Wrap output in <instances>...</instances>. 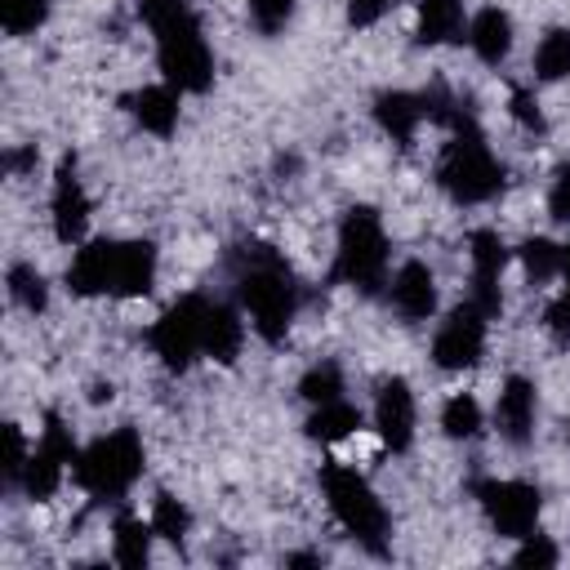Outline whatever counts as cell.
<instances>
[{"mask_svg": "<svg viewBox=\"0 0 570 570\" xmlns=\"http://www.w3.org/2000/svg\"><path fill=\"white\" fill-rule=\"evenodd\" d=\"M138 13L147 18L156 36V62L169 89L178 94H205L214 85V53L200 36V22L187 0H138Z\"/></svg>", "mask_w": 570, "mask_h": 570, "instance_id": "1", "label": "cell"}, {"mask_svg": "<svg viewBox=\"0 0 570 570\" xmlns=\"http://www.w3.org/2000/svg\"><path fill=\"white\" fill-rule=\"evenodd\" d=\"M236 298L249 312L258 338L281 343L294 312H298V285H294L289 263L272 245H258V240L240 245V254H236Z\"/></svg>", "mask_w": 570, "mask_h": 570, "instance_id": "2", "label": "cell"}, {"mask_svg": "<svg viewBox=\"0 0 570 570\" xmlns=\"http://www.w3.org/2000/svg\"><path fill=\"white\" fill-rule=\"evenodd\" d=\"M436 183L459 205H481L503 191V165L494 160L476 120L450 129V142L441 147V160H436Z\"/></svg>", "mask_w": 570, "mask_h": 570, "instance_id": "3", "label": "cell"}, {"mask_svg": "<svg viewBox=\"0 0 570 570\" xmlns=\"http://www.w3.org/2000/svg\"><path fill=\"white\" fill-rule=\"evenodd\" d=\"M321 485H325V499H330L334 521L361 548H370L374 557H383V548H387V512H383L379 494L370 490V481L356 468H347V463H325L321 468Z\"/></svg>", "mask_w": 570, "mask_h": 570, "instance_id": "4", "label": "cell"}, {"mask_svg": "<svg viewBox=\"0 0 570 570\" xmlns=\"http://www.w3.org/2000/svg\"><path fill=\"white\" fill-rule=\"evenodd\" d=\"M387 276V236L370 205H352L338 223V254H334V281H347L361 294H374Z\"/></svg>", "mask_w": 570, "mask_h": 570, "instance_id": "5", "label": "cell"}, {"mask_svg": "<svg viewBox=\"0 0 570 570\" xmlns=\"http://www.w3.org/2000/svg\"><path fill=\"white\" fill-rule=\"evenodd\" d=\"M71 476L94 499H120L142 476V441H138V432L134 428H116V432L98 436L94 445L80 450V459L71 463Z\"/></svg>", "mask_w": 570, "mask_h": 570, "instance_id": "6", "label": "cell"}, {"mask_svg": "<svg viewBox=\"0 0 570 570\" xmlns=\"http://www.w3.org/2000/svg\"><path fill=\"white\" fill-rule=\"evenodd\" d=\"M476 503L485 512V521L503 534V539H525L530 530H539V512H543V494L530 481H481L476 485Z\"/></svg>", "mask_w": 570, "mask_h": 570, "instance_id": "7", "label": "cell"}, {"mask_svg": "<svg viewBox=\"0 0 570 570\" xmlns=\"http://www.w3.org/2000/svg\"><path fill=\"white\" fill-rule=\"evenodd\" d=\"M76 459H80V450H76L71 432L62 428V419H58V414H45L40 445L31 450V459H27V468H22V481H18L22 494L36 499V503H45V499L62 485V472H67Z\"/></svg>", "mask_w": 570, "mask_h": 570, "instance_id": "8", "label": "cell"}, {"mask_svg": "<svg viewBox=\"0 0 570 570\" xmlns=\"http://www.w3.org/2000/svg\"><path fill=\"white\" fill-rule=\"evenodd\" d=\"M200 294H187V298H178L156 325H151V334H147V343H151V352L165 361V370H187L196 356H200Z\"/></svg>", "mask_w": 570, "mask_h": 570, "instance_id": "9", "label": "cell"}, {"mask_svg": "<svg viewBox=\"0 0 570 570\" xmlns=\"http://www.w3.org/2000/svg\"><path fill=\"white\" fill-rule=\"evenodd\" d=\"M485 312L468 298V303H459L445 321H441V330H436V338H432V361L441 365V370H472L476 361H481V352H485Z\"/></svg>", "mask_w": 570, "mask_h": 570, "instance_id": "10", "label": "cell"}, {"mask_svg": "<svg viewBox=\"0 0 570 570\" xmlns=\"http://www.w3.org/2000/svg\"><path fill=\"white\" fill-rule=\"evenodd\" d=\"M468 258H472V303L485 312V316H499L503 312V294H499V276L508 267V245L499 232L490 227H476L468 236Z\"/></svg>", "mask_w": 570, "mask_h": 570, "instance_id": "11", "label": "cell"}, {"mask_svg": "<svg viewBox=\"0 0 570 570\" xmlns=\"http://www.w3.org/2000/svg\"><path fill=\"white\" fill-rule=\"evenodd\" d=\"M49 214H53V236L62 245H80L85 227H89V196L76 178V156H62L58 174H53V196H49Z\"/></svg>", "mask_w": 570, "mask_h": 570, "instance_id": "12", "label": "cell"}, {"mask_svg": "<svg viewBox=\"0 0 570 570\" xmlns=\"http://www.w3.org/2000/svg\"><path fill=\"white\" fill-rule=\"evenodd\" d=\"M374 432L387 450H410L414 441V392L405 379H387L374 396Z\"/></svg>", "mask_w": 570, "mask_h": 570, "instance_id": "13", "label": "cell"}, {"mask_svg": "<svg viewBox=\"0 0 570 570\" xmlns=\"http://www.w3.org/2000/svg\"><path fill=\"white\" fill-rule=\"evenodd\" d=\"M534 405L539 401H534V383L530 379H521V374L503 379L499 401H494V428H499V436L512 441V445H525L530 432H534Z\"/></svg>", "mask_w": 570, "mask_h": 570, "instance_id": "14", "label": "cell"}, {"mask_svg": "<svg viewBox=\"0 0 570 570\" xmlns=\"http://www.w3.org/2000/svg\"><path fill=\"white\" fill-rule=\"evenodd\" d=\"M387 298L401 312V321H428L436 312V281H432L428 263H419V258L401 263L387 285Z\"/></svg>", "mask_w": 570, "mask_h": 570, "instance_id": "15", "label": "cell"}, {"mask_svg": "<svg viewBox=\"0 0 570 570\" xmlns=\"http://www.w3.org/2000/svg\"><path fill=\"white\" fill-rule=\"evenodd\" d=\"M240 343H245V325L240 316L218 303V298H205L200 303V352L214 356L218 365H232L240 356Z\"/></svg>", "mask_w": 570, "mask_h": 570, "instance_id": "16", "label": "cell"}, {"mask_svg": "<svg viewBox=\"0 0 570 570\" xmlns=\"http://www.w3.org/2000/svg\"><path fill=\"white\" fill-rule=\"evenodd\" d=\"M156 285V245L151 240H116V267H111V294L138 298Z\"/></svg>", "mask_w": 570, "mask_h": 570, "instance_id": "17", "label": "cell"}, {"mask_svg": "<svg viewBox=\"0 0 570 570\" xmlns=\"http://www.w3.org/2000/svg\"><path fill=\"white\" fill-rule=\"evenodd\" d=\"M111 267H116V240H89L76 249V258L67 267V289L80 298L111 294Z\"/></svg>", "mask_w": 570, "mask_h": 570, "instance_id": "18", "label": "cell"}, {"mask_svg": "<svg viewBox=\"0 0 570 570\" xmlns=\"http://www.w3.org/2000/svg\"><path fill=\"white\" fill-rule=\"evenodd\" d=\"M374 120L383 125V134H392V142L410 147L419 125H423V98L405 94V89H387L374 98Z\"/></svg>", "mask_w": 570, "mask_h": 570, "instance_id": "19", "label": "cell"}, {"mask_svg": "<svg viewBox=\"0 0 570 570\" xmlns=\"http://www.w3.org/2000/svg\"><path fill=\"white\" fill-rule=\"evenodd\" d=\"M125 107H129L134 120H138L147 134H156V138H169L174 125H178V89H169V85H147V89L129 94Z\"/></svg>", "mask_w": 570, "mask_h": 570, "instance_id": "20", "label": "cell"}, {"mask_svg": "<svg viewBox=\"0 0 570 570\" xmlns=\"http://www.w3.org/2000/svg\"><path fill=\"white\" fill-rule=\"evenodd\" d=\"M468 45L476 49L481 62L499 67V62L508 58V49H512V18H508L499 4H485V9L468 22Z\"/></svg>", "mask_w": 570, "mask_h": 570, "instance_id": "21", "label": "cell"}, {"mask_svg": "<svg viewBox=\"0 0 570 570\" xmlns=\"http://www.w3.org/2000/svg\"><path fill=\"white\" fill-rule=\"evenodd\" d=\"M463 31V0H419V45H450Z\"/></svg>", "mask_w": 570, "mask_h": 570, "instance_id": "22", "label": "cell"}, {"mask_svg": "<svg viewBox=\"0 0 570 570\" xmlns=\"http://www.w3.org/2000/svg\"><path fill=\"white\" fill-rule=\"evenodd\" d=\"M151 521H142V517H134V512H120L116 517V525H111V557L120 561V566H129V570H138V566H147L151 561Z\"/></svg>", "mask_w": 570, "mask_h": 570, "instance_id": "23", "label": "cell"}, {"mask_svg": "<svg viewBox=\"0 0 570 570\" xmlns=\"http://www.w3.org/2000/svg\"><path fill=\"white\" fill-rule=\"evenodd\" d=\"M356 428H361V410L347 405L343 396L338 401H325V405H312V419H307V436L312 441L334 445V441H347Z\"/></svg>", "mask_w": 570, "mask_h": 570, "instance_id": "24", "label": "cell"}, {"mask_svg": "<svg viewBox=\"0 0 570 570\" xmlns=\"http://www.w3.org/2000/svg\"><path fill=\"white\" fill-rule=\"evenodd\" d=\"M481 405H476V396L472 392H459V396H450L445 401V410H441V432L450 436V441H472L476 432H481Z\"/></svg>", "mask_w": 570, "mask_h": 570, "instance_id": "25", "label": "cell"}, {"mask_svg": "<svg viewBox=\"0 0 570 570\" xmlns=\"http://www.w3.org/2000/svg\"><path fill=\"white\" fill-rule=\"evenodd\" d=\"M534 76L539 80H566L570 76V31L552 27L534 49Z\"/></svg>", "mask_w": 570, "mask_h": 570, "instance_id": "26", "label": "cell"}, {"mask_svg": "<svg viewBox=\"0 0 570 570\" xmlns=\"http://www.w3.org/2000/svg\"><path fill=\"white\" fill-rule=\"evenodd\" d=\"M4 285H9V298H13L22 312H45L49 285H45V276H40L31 263H13L9 276H4Z\"/></svg>", "mask_w": 570, "mask_h": 570, "instance_id": "27", "label": "cell"}, {"mask_svg": "<svg viewBox=\"0 0 570 570\" xmlns=\"http://www.w3.org/2000/svg\"><path fill=\"white\" fill-rule=\"evenodd\" d=\"M298 396H303L307 405H325V401H338V396H343V370H338L334 361H321V365H312V370L298 379Z\"/></svg>", "mask_w": 570, "mask_h": 570, "instance_id": "28", "label": "cell"}, {"mask_svg": "<svg viewBox=\"0 0 570 570\" xmlns=\"http://www.w3.org/2000/svg\"><path fill=\"white\" fill-rule=\"evenodd\" d=\"M521 267H525V276H530L534 285L552 281V276L561 272V245H552L548 236H530V240L521 245Z\"/></svg>", "mask_w": 570, "mask_h": 570, "instance_id": "29", "label": "cell"}, {"mask_svg": "<svg viewBox=\"0 0 570 570\" xmlns=\"http://www.w3.org/2000/svg\"><path fill=\"white\" fill-rule=\"evenodd\" d=\"M151 530L160 539H169V543H183L187 530H191V512L174 494H156V503H151Z\"/></svg>", "mask_w": 570, "mask_h": 570, "instance_id": "30", "label": "cell"}, {"mask_svg": "<svg viewBox=\"0 0 570 570\" xmlns=\"http://www.w3.org/2000/svg\"><path fill=\"white\" fill-rule=\"evenodd\" d=\"M49 4L53 0H0V27L9 36H27L49 18Z\"/></svg>", "mask_w": 570, "mask_h": 570, "instance_id": "31", "label": "cell"}, {"mask_svg": "<svg viewBox=\"0 0 570 570\" xmlns=\"http://www.w3.org/2000/svg\"><path fill=\"white\" fill-rule=\"evenodd\" d=\"M245 4H249V18L263 36H276L294 18V0H245Z\"/></svg>", "mask_w": 570, "mask_h": 570, "instance_id": "32", "label": "cell"}, {"mask_svg": "<svg viewBox=\"0 0 570 570\" xmlns=\"http://www.w3.org/2000/svg\"><path fill=\"white\" fill-rule=\"evenodd\" d=\"M31 450H27V436L18 423H4V485H18L22 481V468H27Z\"/></svg>", "mask_w": 570, "mask_h": 570, "instance_id": "33", "label": "cell"}, {"mask_svg": "<svg viewBox=\"0 0 570 570\" xmlns=\"http://www.w3.org/2000/svg\"><path fill=\"white\" fill-rule=\"evenodd\" d=\"M517 566H557L561 561V552H557V543L548 539V534H539V530H530L525 539H521V548H517V557H512Z\"/></svg>", "mask_w": 570, "mask_h": 570, "instance_id": "34", "label": "cell"}, {"mask_svg": "<svg viewBox=\"0 0 570 570\" xmlns=\"http://www.w3.org/2000/svg\"><path fill=\"white\" fill-rule=\"evenodd\" d=\"M548 214H552L557 223H570V160H561L557 174H552V187H548Z\"/></svg>", "mask_w": 570, "mask_h": 570, "instance_id": "35", "label": "cell"}, {"mask_svg": "<svg viewBox=\"0 0 570 570\" xmlns=\"http://www.w3.org/2000/svg\"><path fill=\"white\" fill-rule=\"evenodd\" d=\"M401 0H347V22L352 27H374L387 9H396Z\"/></svg>", "mask_w": 570, "mask_h": 570, "instance_id": "36", "label": "cell"}, {"mask_svg": "<svg viewBox=\"0 0 570 570\" xmlns=\"http://www.w3.org/2000/svg\"><path fill=\"white\" fill-rule=\"evenodd\" d=\"M543 325L557 334V338H570V281H566V289L548 303V312H543Z\"/></svg>", "mask_w": 570, "mask_h": 570, "instance_id": "37", "label": "cell"}, {"mask_svg": "<svg viewBox=\"0 0 570 570\" xmlns=\"http://www.w3.org/2000/svg\"><path fill=\"white\" fill-rule=\"evenodd\" d=\"M512 116H517V125H525V129H543V116H539V102L525 94V89H512Z\"/></svg>", "mask_w": 570, "mask_h": 570, "instance_id": "38", "label": "cell"}, {"mask_svg": "<svg viewBox=\"0 0 570 570\" xmlns=\"http://www.w3.org/2000/svg\"><path fill=\"white\" fill-rule=\"evenodd\" d=\"M31 165H36V147H22V151H9V156H4V169H9V174H27Z\"/></svg>", "mask_w": 570, "mask_h": 570, "instance_id": "39", "label": "cell"}, {"mask_svg": "<svg viewBox=\"0 0 570 570\" xmlns=\"http://www.w3.org/2000/svg\"><path fill=\"white\" fill-rule=\"evenodd\" d=\"M321 557H312V552H294V557H285V566H316Z\"/></svg>", "mask_w": 570, "mask_h": 570, "instance_id": "40", "label": "cell"}, {"mask_svg": "<svg viewBox=\"0 0 570 570\" xmlns=\"http://www.w3.org/2000/svg\"><path fill=\"white\" fill-rule=\"evenodd\" d=\"M89 401H111V383H98V387L89 392Z\"/></svg>", "mask_w": 570, "mask_h": 570, "instance_id": "41", "label": "cell"}, {"mask_svg": "<svg viewBox=\"0 0 570 570\" xmlns=\"http://www.w3.org/2000/svg\"><path fill=\"white\" fill-rule=\"evenodd\" d=\"M561 276L570 281V245H561Z\"/></svg>", "mask_w": 570, "mask_h": 570, "instance_id": "42", "label": "cell"}]
</instances>
